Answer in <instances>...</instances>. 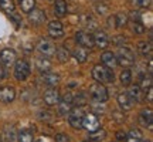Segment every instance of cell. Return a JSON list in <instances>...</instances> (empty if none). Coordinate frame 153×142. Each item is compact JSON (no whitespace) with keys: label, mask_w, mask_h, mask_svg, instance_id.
Segmentation results:
<instances>
[{"label":"cell","mask_w":153,"mask_h":142,"mask_svg":"<svg viewBox=\"0 0 153 142\" xmlns=\"http://www.w3.org/2000/svg\"><path fill=\"white\" fill-rule=\"evenodd\" d=\"M16 98V90L13 87H1L0 88V101L9 104Z\"/></svg>","instance_id":"cell-13"},{"label":"cell","mask_w":153,"mask_h":142,"mask_svg":"<svg viewBox=\"0 0 153 142\" xmlns=\"http://www.w3.org/2000/svg\"><path fill=\"white\" fill-rule=\"evenodd\" d=\"M14 77L17 81H24L30 75V66L26 60H17L14 63Z\"/></svg>","instance_id":"cell-5"},{"label":"cell","mask_w":153,"mask_h":142,"mask_svg":"<svg viewBox=\"0 0 153 142\" xmlns=\"http://www.w3.org/2000/svg\"><path fill=\"white\" fill-rule=\"evenodd\" d=\"M139 142H149V141H146V139H142V141H139Z\"/></svg>","instance_id":"cell-49"},{"label":"cell","mask_w":153,"mask_h":142,"mask_svg":"<svg viewBox=\"0 0 153 142\" xmlns=\"http://www.w3.org/2000/svg\"><path fill=\"white\" fill-rule=\"evenodd\" d=\"M57 55H58V60L62 61V63L68 61V60H70V57H71L70 51H68L65 47H60V49L57 50Z\"/></svg>","instance_id":"cell-32"},{"label":"cell","mask_w":153,"mask_h":142,"mask_svg":"<svg viewBox=\"0 0 153 142\" xmlns=\"http://www.w3.org/2000/svg\"><path fill=\"white\" fill-rule=\"evenodd\" d=\"M82 126L87 129L88 132H94L99 129V120L98 117L92 112L89 114H84V118H82Z\"/></svg>","instance_id":"cell-6"},{"label":"cell","mask_w":153,"mask_h":142,"mask_svg":"<svg viewBox=\"0 0 153 142\" xmlns=\"http://www.w3.org/2000/svg\"><path fill=\"white\" fill-rule=\"evenodd\" d=\"M152 75H148V77H143L142 80V85H139V87L142 88L143 91H146V90H149V88H152Z\"/></svg>","instance_id":"cell-34"},{"label":"cell","mask_w":153,"mask_h":142,"mask_svg":"<svg viewBox=\"0 0 153 142\" xmlns=\"http://www.w3.org/2000/svg\"><path fill=\"white\" fill-rule=\"evenodd\" d=\"M105 137H106V132L104 131V129H97V131H94V132H89V141L91 142H101V141H104Z\"/></svg>","instance_id":"cell-27"},{"label":"cell","mask_w":153,"mask_h":142,"mask_svg":"<svg viewBox=\"0 0 153 142\" xmlns=\"http://www.w3.org/2000/svg\"><path fill=\"white\" fill-rule=\"evenodd\" d=\"M37 142H53V141H51V139H50L48 137H41Z\"/></svg>","instance_id":"cell-45"},{"label":"cell","mask_w":153,"mask_h":142,"mask_svg":"<svg viewBox=\"0 0 153 142\" xmlns=\"http://www.w3.org/2000/svg\"><path fill=\"white\" fill-rule=\"evenodd\" d=\"M131 19H132V22H140V13L139 11H132Z\"/></svg>","instance_id":"cell-42"},{"label":"cell","mask_w":153,"mask_h":142,"mask_svg":"<svg viewBox=\"0 0 153 142\" xmlns=\"http://www.w3.org/2000/svg\"><path fill=\"white\" fill-rule=\"evenodd\" d=\"M84 101H85V94H84V93H79V94H78V95L75 97V102H76L78 105H81Z\"/></svg>","instance_id":"cell-41"},{"label":"cell","mask_w":153,"mask_h":142,"mask_svg":"<svg viewBox=\"0 0 153 142\" xmlns=\"http://www.w3.org/2000/svg\"><path fill=\"white\" fill-rule=\"evenodd\" d=\"M133 4L139 6V7H148L150 4V0H131Z\"/></svg>","instance_id":"cell-37"},{"label":"cell","mask_w":153,"mask_h":142,"mask_svg":"<svg viewBox=\"0 0 153 142\" xmlns=\"http://www.w3.org/2000/svg\"><path fill=\"white\" fill-rule=\"evenodd\" d=\"M120 82L122 85H129L132 82V72L129 70H123L120 72Z\"/></svg>","instance_id":"cell-33"},{"label":"cell","mask_w":153,"mask_h":142,"mask_svg":"<svg viewBox=\"0 0 153 142\" xmlns=\"http://www.w3.org/2000/svg\"><path fill=\"white\" fill-rule=\"evenodd\" d=\"M132 28H133V31L136 34H142V33H145V30H146L145 26L142 24V22H133V27Z\"/></svg>","instance_id":"cell-36"},{"label":"cell","mask_w":153,"mask_h":142,"mask_svg":"<svg viewBox=\"0 0 153 142\" xmlns=\"http://www.w3.org/2000/svg\"><path fill=\"white\" fill-rule=\"evenodd\" d=\"M94 43L97 44L99 49H106L108 44H109V38H108V36H106L105 31L98 30V31L95 33V36H94Z\"/></svg>","instance_id":"cell-18"},{"label":"cell","mask_w":153,"mask_h":142,"mask_svg":"<svg viewBox=\"0 0 153 142\" xmlns=\"http://www.w3.org/2000/svg\"><path fill=\"white\" fill-rule=\"evenodd\" d=\"M97 10H98L101 14H104L105 11H108V7H106V6H97Z\"/></svg>","instance_id":"cell-43"},{"label":"cell","mask_w":153,"mask_h":142,"mask_svg":"<svg viewBox=\"0 0 153 142\" xmlns=\"http://www.w3.org/2000/svg\"><path fill=\"white\" fill-rule=\"evenodd\" d=\"M61 99V95H60V91L57 90V88H48L45 93H44V102L50 107H53V105H57L60 102Z\"/></svg>","instance_id":"cell-10"},{"label":"cell","mask_w":153,"mask_h":142,"mask_svg":"<svg viewBox=\"0 0 153 142\" xmlns=\"http://www.w3.org/2000/svg\"><path fill=\"white\" fill-rule=\"evenodd\" d=\"M4 134H6V138H7V141L11 142L16 139V135H14V128L13 126H7L4 128Z\"/></svg>","instance_id":"cell-35"},{"label":"cell","mask_w":153,"mask_h":142,"mask_svg":"<svg viewBox=\"0 0 153 142\" xmlns=\"http://www.w3.org/2000/svg\"><path fill=\"white\" fill-rule=\"evenodd\" d=\"M116 142H118V141H116Z\"/></svg>","instance_id":"cell-52"},{"label":"cell","mask_w":153,"mask_h":142,"mask_svg":"<svg viewBox=\"0 0 153 142\" xmlns=\"http://www.w3.org/2000/svg\"><path fill=\"white\" fill-rule=\"evenodd\" d=\"M48 34L53 38H61L64 36V27L61 22L58 20H53V22L48 23Z\"/></svg>","instance_id":"cell-11"},{"label":"cell","mask_w":153,"mask_h":142,"mask_svg":"<svg viewBox=\"0 0 153 142\" xmlns=\"http://www.w3.org/2000/svg\"><path fill=\"white\" fill-rule=\"evenodd\" d=\"M36 66H37V70L41 74H44V72H48L51 70V61L47 60V58H38Z\"/></svg>","instance_id":"cell-23"},{"label":"cell","mask_w":153,"mask_h":142,"mask_svg":"<svg viewBox=\"0 0 153 142\" xmlns=\"http://www.w3.org/2000/svg\"><path fill=\"white\" fill-rule=\"evenodd\" d=\"M37 50L45 57H53L55 54V46L53 41H50L47 38H41L37 43Z\"/></svg>","instance_id":"cell-8"},{"label":"cell","mask_w":153,"mask_h":142,"mask_svg":"<svg viewBox=\"0 0 153 142\" xmlns=\"http://www.w3.org/2000/svg\"><path fill=\"white\" fill-rule=\"evenodd\" d=\"M114 22H115V27H125L126 23H128V16L125 13H118L114 17Z\"/></svg>","instance_id":"cell-31"},{"label":"cell","mask_w":153,"mask_h":142,"mask_svg":"<svg viewBox=\"0 0 153 142\" xmlns=\"http://www.w3.org/2000/svg\"><path fill=\"white\" fill-rule=\"evenodd\" d=\"M19 4L24 13H30L36 6V0H19Z\"/></svg>","instance_id":"cell-30"},{"label":"cell","mask_w":153,"mask_h":142,"mask_svg":"<svg viewBox=\"0 0 153 142\" xmlns=\"http://www.w3.org/2000/svg\"><path fill=\"white\" fill-rule=\"evenodd\" d=\"M137 50L142 55H150L152 54V43L150 41H140L137 44Z\"/></svg>","instance_id":"cell-26"},{"label":"cell","mask_w":153,"mask_h":142,"mask_svg":"<svg viewBox=\"0 0 153 142\" xmlns=\"http://www.w3.org/2000/svg\"><path fill=\"white\" fill-rule=\"evenodd\" d=\"M148 99H149V102H152L153 101V90L152 88H149L148 90Z\"/></svg>","instance_id":"cell-44"},{"label":"cell","mask_w":153,"mask_h":142,"mask_svg":"<svg viewBox=\"0 0 153 142\" xmlns=\"http://www.w3.org/2000/svg\"><path fill=\"white\" fill-rule=\"evenodd\" d=\"M55 14L58 17H64L67 14V1L65 0H55Z\"/></svg>","instance_id":"cell-22"},{"label":"cell","mask_w":153,"mask_h":142,"mask_svg":"<svg viewBox=\"0 0 153 142\" xmlns=\"http://www.w3.org/2000/svg\"><path fill=\"white\" fill-rule=\"evenodd\" d=\"M41 80L45 85H48L50 88H54L58 82H60V75L58 74H55V72H44L43 75H41Z\"/></svg>","instance_id":"cell-17"},{"label":"cell","mask_w":153,"mask_h":142,"mask_svg":"<svg viewBox=\"0 0 153 142\" xmlns=\"http://www.w3.org/2000/svg\"><path fill=\"white\" fill-rule=\"evenodd\" d=\"M135 63V54L129 47H120L118 57H116V64L122 67H131Z\"/></svg>","instance_id":"cell-3"},{"label":"cell","mask_w":153,"mask_h":142,"mask_svg":"<svg viewBox=\"0 0 153 142\" xmlns=\"http://www.w3.org/2000/svg\"><path fill=\"white\" fill-rule=\"evenodd\" d=\"M75 40L76 43L79 44L84 49H92L95 43H94V36L91 33H87V31H78L75 34Z\"/></svg>","instance_id":"cell-7"},{"label":"cell","mask_w":153,"mask_h":142,"mask_svg":"<svg viewBox=\"0 0 153 142\" xmlns=\"http://www.w3.org/2000/svg\"><path fill=\"white\" fill-rule=\"evenodd\" d=\"M112 115H114L112 120L116 121V122H123V121H125V115L122 114V112H116V111H115V112H112Z\"/></svg>","instance_id":"cell-38"},{"label":"cell","mask_w":153,"mask_h":142,"mask_svg":"<svg viewBox=\"0 0 153 142\" xmlns=\"http://www.w3.org/2000/svg\"><path fill=\"white\" fill-rule=\"evenodd\" d=\"M17 60L16 51L11 49H3L0 51V63L6 67H11Z\"/></svg>","instance_id":"cell-9"},{"label":"cell","mask_w":153,"mask_h":142,"mask_svg":"<svg viewBox=\"0 0 153 142\" xmlns=\"http://www.w3.org/2000/svg\"><path fill=\"white\" fill-rule=\"evenodd\" d=\"M84 142H91V141H84Z\"/></svg>","instance_id":"cell-50"},{"label":"cell","mask_w":153,"mask_h":142,"mask_svg":"<svg viewBox=\"0 0 153 142\" xmlns=\"http://www.w3.org/2000/svg\"><path fill=\"white\" fill-rule=\"evenodd\" d=\"M3 78H4V70H3L1 63H0V80H3Z\"/></svg>","instance_id":"cell-47"},{"label":"cell","mask_w":153,"mask_h":142,"mask_svg":"<svg viewBox=\"0 0 153 142\" xmlns=\"http://www.w3.org/2000/svg\"><path fill=\"white\" fill-rule=\"evenodd\" d=\"M101 61H102V64H104L105 67H108V68H114V67L116 66V57H115V54L112 51H105V53H102Z\"/></svg>","instance_id":"cell-19"},{"label":"cell","mask_w":153,"mask_h":142,"mask_svg":"<svg viewBox=\"0 0 153 142\" xmlns=\"http://www.w3.org/2000/svg\"><path fill=\"white\" fill-rule=\"evenodd\" d=\"M0 142H1V137H0Z\"/></svg>","instance_id":"cell-51"},{"label":"cell","mask_w":153,"mask_h":142,"mask_svg":"<svg viewBox=\"0 0 153 142\" xmlns=\"http://www.w3.org/2000/svg\"><path fill=\"white\" fill-rule=\"evenodd\" d=\"M89 97L97 102H105L108 99V90L104 84L95 82L89 87Z\"/></svg>","instance_id":"cell-2"},{"label":"cell","mask_w":153,"mask_h":142,"mask_svg":"<svg viewBox=\"0 0 153 142\" xmlns=\"http://www.w3.org/2000/svg\"><path fill=\"white\" fill-rule=\"evenodd\" d=\"M0 9L4 11V13L10 14V13H14L16 6L13 3V0H0Z\"/></svg>","instance_id":"cell-28"},{"label":"cell","mask_w":153,"mask_h":142,"mask_svg":"<svg viewBox=\"0 0 153 142\" xmlns=\"http://www.w3.org/2000/svg\"><path fill=\"white\" fill-rule=\"evenodd\" d=\"M72 99H74L72 94L68 93L65 97L60 101V105H58V112H60L61 115H67L72 109Z\"/></svg>","instance_id":"cell-12"},{"label":"cell","mask_w":153,"mask_h":142,"mask_svg":"<svg viewBox=\"0 0 153 142\" xmlns=\"http://www.w3.org/2000/svg\"><path fill=\"white\" fill-rule=\"evenodd\" d=\"M81 23H82V26L85 28H97V26H98V23H97V20L94 19L92 16H89V14H84L81 19Z\"/></svg>","instance_id":"cell-24"},{"label":"cell","mask_w":153,"mask_h":142,"mask_svg":"<svg viewBox=\"0 0 153 142\" xmlns=\"http://www.w3.org/2000/svg\"><path fill=\"white\" fill-rule=\"evenodd\" d=\"M118 104H119V107L122 109L128 111V109H132V107L135 105V101L129 97L128 93H120L118 95Z\"/></svg>","instance_id":"cell-16"},{"label":"cell","mask_w":153,"mask_h":142,"mask_svg":"<svg viewBox=\"0 0 153 142\" xmlns=\"http://www.w3.org/2000/svg\"><path fill=\"white\" fill-rule=\"evenodd\" d=\"M120 41H125L123 36H116V38H115V43H120Z\"/></svg>","instance_id":"cell-46"},{"label":"cell","mask_w":153,"mask_h":142,"mask_svg":"<svg viewBox=\"0 0 153 142\" xmlns=\"http://www.w3.org/2000/svg\"><path fill=\"white\" fill-rule=\"evenodd\" d=\"M82 118H84V109L82 107L72 108L68 112V122L74 129H81L82 128Z\"/></svg>","instance_id":"cell-4"},{"label":"cell","mask_w":153,"mask_h":142,"mask_svg":"<svg viewBox=\"0 0 153 142\" xmlns=\"http://www.w3.org/2000/svg\"><path fill=\"white\" fill-rule=\"evenodd\" d=\"M139 122L140 125L148 128V129H152V122H153V112L152 109L148 108V109H143L140 115H139Z\"/></svg>","instance_id":"cell-14"},{"label":"cell","mask_w":153,"mask_h":142,"mask_svg":"<svg viewBox=\"0 0 153 142\" xmlns=\"http://www.w3.org/2000/svg\"><path fill=\"white\" fill-rule=\"evenodd\" d=\"M19 142H34V137H33V131L31 129H23L19 137H17Z\"/></svg>","instance_id":"cell-29"},{"label":"cell","mask_w":153,"mask_h":142,"mask_svg":"<svg viewBox=\"0 0 153 142\" xmlns=\"http://www.w3.org/2000/svg\"><path fill=\"white\" fill-rule=\"evenodd\" d=\"M116 141L118 142H126V134L123 131H119L116 134Z\"/></svg>","instance_id":"cell-40"},{"label":"cell","mask_w":153,"mask_h":142,"mask_svg":"<svg viewBox=\"0 0 153 142\" xmlns=\"http://www.w3.org/2000/svg\"><path fill=\"white\" fill-rule=\"evenodd\" d=\"M54 139H55V142H68L70 141L68 135H65V134H57Z\"/></svg>","instance_id":"cell-39"},{"label":"cell","mask_w":153,"mask_h":142,"mask_svg":"<svg viewBox=\"0 0 153 142\" xmlns=\"http://www.w3.org/2000/svg\"><path fill=\"white\" fill-rule=\"evenodd\" d=\"M129 97H131L133 101H142L143 99V93H142V88L139 85H131L129 87Z\"/></svg>","instance_id":"cell-21"},{"label":"cell","mask_w":153,"mask_h":142,"mask_svg":"<svg viewBox=\"0 0 153 142\" xmlns=\"http://www.w3.org/2000/svg\"><path fill=\"white\" fill-rule=\"evenodd\" d=\"M92 77L97 80L98 82H114L115 75H114V71L105 67L104 64H97V66L92 68Z\"/></svg>","instance_id":"cell-1"},{"label":"cell","mask_w":153,"mask_h":142,"mask_svg":"<svg viewBox=\"0 0 153 142\" xmlns=\"http://www.w3.org/2000/svg\"><path fill=\"white\" fill-rule=\"evenodd\" d=\"M72 57H74L78 63H85V61H87V58H88V50L79 46V47H76V49L74 50Z\"/></svg>","instance_id":"cell-20"},{"label":"cell","mask_w":153,"mask_h":142,"mask_svg":"<svg viewBox=\"0 0 153 142\" xmlns=\"http://www.w3.org/2000/svg\"><path fill=\"white\" fill-rule=\"evenodd\" d=\"M152 71H153V61L149 60V72L152 74Z\"/></svg>","instance_id":"cell-48"},{"label":"cell","mask_w":153,"mask_h":142,"mask_svg":"<svg viewBox=\"0 0 153 142\" xmlns=\"http://www.w3.org/2000/svg\"><path fill=\"white\" fill-rule=\"evenodd\" d=\"M28 20L30 23H33L34 26H40L45 22V13L43 10H38V9H33L28 14Z\"/></svg>","instance_id":"cell-15"},{"label":"cell","mask_w":153,"mask_h":142,"mask_svg":"<svg viewBox=\"0 0 153 142\" xmlns=\"http://www.w3.org/2000/svg\"><path fill=\"white\" fill-rule=\"evenodd\" d=\"M142 141V132L136 129V128H133L131 131L126 134V142H139Z\"/></svg>","instance_id":"cell-25"}]
</instances>
